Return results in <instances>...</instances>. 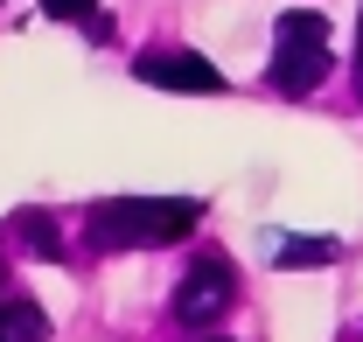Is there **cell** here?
<instances>
[{
	"mask_svg": "<svg viewBox=\"0 0 363 342\" xmlns=\"http://www.w3.org/2000/svg\"><path fill=\"white\" fill-rule=\"evenodd\" d=\"M196 216H203L196 196H112V203H91L84 238L98 252H147V245L189 238Z\"/></svg>",
	"mask_w": 363,
	"mask_h": 342,
	"instance_id": "1",
	"label": "cell"
},
{
	"mask_svg": "<svg viewBox=\"0 0 363 342\" xmlns=\"http://www.w3.org/2000/svg\"><path fill=\"white\" fill-rule=\"evenodd\" d=\"M328 21L321 14H279V28H272V91H286V98H308V91L328 77Z\"/></svg>",
	"mask_w": 363,
	"mask_h": 342,
	"instance_id": "2",
	"label": "cell"
},
{
	"mask_svg": "<svg viewBox=\"0 0 363 342\" xmlns=\"http://www.w3.org/2000/svg\"><path fill=\"white\" fill-rule=\"evenodd\" d=\"M230 300H238V265L224 252H203L175 287V321L182 329H210V321L230 314Z\"/></svg>",
	"mask_w": 363,
	"mask_h": 342,
	"instance_id": "3",
	"label": "cell"
},
{
	"mask_svg": "<svg viewBox=\"0 0 363 342\" xmlns=\"http://www.w3.org/2000/svg\"><path fill=\"white\" fill-rule=\"evenodd\" d=\"M133 70H140V84H161V91H224L217 63L196 56V49H147Z\"/></svg>",
	"mask_w": 363,
	"mask_h": 342,
	"instance_id": "4",
	"label": "cell"
},
{
	"mask_svg": "<svg viewBox=\"0 0 363 342\" xmlns=\"http://www.w3.org/2000/svg\"><path fill=\"white\" fill-rule=\"evenodd\" d=\"M266 258H272V265H286V272H308V265H335L342 245H335V238H286V231H272V238H266Z\"/></svg>",
	"mask_w": 363,
	"mask_h": 342,
	"instance_id": "5",
	"label": "cell"
},
{
	"mask_svg": "<svg viewBox=\"0 0 363 342\" xmlns=\"http://www.w3.org/2000/svg\"><path fill=\"white\" fill-rule=\"evenodd\" d=\"M49 336V321H43V307L35 300H0V342H43Z\"/></svg>",
	"mask_w": 363,
	"mask_h": 342,
	"instance_id": "6",
	"label": "cell"
},
{
	"mask_svg": "<svg viewBox=\"0 0 363 342\" xmlns=\"http://www.w3.org/2000/svg\"><path fill=\"white\" fill-rule=\"evenodd\" d=\"M14 231H21V245L35 258H63V231H56V216L49 210H21L14 216Z\"/></svg>",
	"mask_w": 363,
	"mask_h": 342,
	"instance_id": "7",
	"label": "cell"
},
{
	"mask_svg": "<svg viewBox=\"0 0 363 342\" xmlns=\"http://www.w3.org/2000/svg\"><path fill=\"white\" fill-rule=\"evenodd\" d=\"M91 7L98 0H43V14H56V21H91Z\"/></svg>",
	"mask_w": 363,
	"mask_h": 342,
	"instance_id": "8",
	"label": "cell"
},
{
	"mask_svg": "<svg viewBox=\"0 0 363 342\" xmlns=\"http://www.w3.org/2000/svg\"><path fill=\"white\" fill-rule=\"evenodd\" d=\"M357 91H363V21H357Z\"/></svg>",
	"mask_w": 363,
	"mask_h": 342,
	"instance_id": "9",
	"label": "cell"
},
{
	"mask_svg": "<svg viewBox=\"0 0 363 342\" xmlns=\"http://www.w3.org/2000/svg\"><path fill=\"white\" fill-rule=\"evenodd\" d=\"M0 300H7V265H0Z\"/></svg>",
	"mask_w": 363,
	"mask_h": 342,
	"instance_id": "10",
	"label": "cell"
}]
</instances>
